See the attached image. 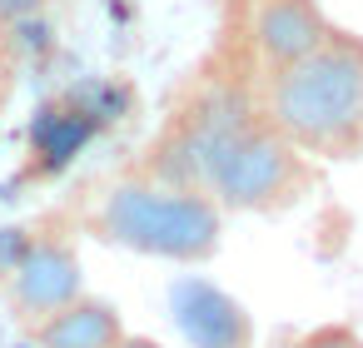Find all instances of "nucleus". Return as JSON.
I'll list each match as a JSON object with an SVG mask.
<instances>
[{
  "instance_id": "obj_1",
  "label": "nucleus",
  "mask_w": 363,
  "mask_h": 348,
  "mask_svg": "<svg viewBox=\"0 0 363 348\" xmlns=\"http://www.w3.org/2000/svg\"><path fill=\"white\" fill-rule=\"evenodd\" d=\"M264 115L308 159L363 155V35L333 26L298 60L264 70Z\"/></svg>"
},
{
  "instance_id": "obj_2",
  "label": "nucleus",
  "mask_w": 363,
  "mask_h": 348,
  "mask_svg": "<svg viewBox=\"0 0 363 348\" xmlns=\"http://www.w3.org/2000/svg\"><path fill=\"white\" fill-rule=\"evenodd\" d=\"M100 244L164 259V264H209L224 244V209L199 184H164L145 174L115 179L85 224Z\"/></svg>"
},
{
  "instance_id": "obj_3",
  "label": "nucleus",
  "mask_w": 363,
  "mask_h": 348,
  "mask_svg": "<svg viewBox=\"0 0 363 348\" xmlns=\"http://www.w3.org/2000/svg\"><path fill=\"white\" fill-rule=\"evenodd\" d=\"M313 184H318V159L294 150L264 110L204 164L199 179V189L224 214H284L303 204Z\"/></svg>"
},
{
  "instance_id": "obj_4",
  "label": "nucleus",
  "mask_w": 363,
  "mask_h": 348,
  "mask_svg": "<svg viewBox=\"0 0 363 348\" xmlns=\"http://www.w3.org/2000/svg\"><path fill=\"white\" fill-rule=\"evenodd\" d=\"M0 279H6V308L21 323V333H30L40 318H50L75 293H85L80 249H75V239L60 224L30 229L26 234V249L16 254V264L0 274Z\"/></svg>"
},
{
  "instance_id": "obj_5",
  "label": "nucleus",
  "mask_w": 363,
  "mask_h": 348,
  "mask_svg": "<svg viewBox=\"0 0 363 348\" xmlns=\"http://www.w3.org/2000/svg\"><path fill=\"white\" fill-rule=\"evenodd\" d=\"M244 26H249L259 70H279L298 60L333 30L318 0H244Z\"/></svg>"
},
{
  "instance_id": "obj_6",
  "label": "nucleus",
  "mask_w": 363,
  "mask_h": 348,
  "mask_svg": "<svg viewBox=\"0 0 363 348\" xmlns=\"http://www.w3.org/2000/svg\"><path fill=\"white\" fill-rule=\"evenodd\" d=\"M169 308H174L184 338H189V348H254L249 308L199 274H184L169 288Z\"/></svg>"
},
{
  "instance_id": "obj_7",
  "label": "nucleus",
  "mask_w": 363,
  "mask_h": 348,
  "mask_svg": "<svg viewBox=\"0 0 363 348\" xmlns=\"http://www.w3.org/2000/svg\"><path fill=\"white\" fill-rule=\"evenodd\" d=\"M26 338L35 348H115L125 338V323H120V308L110 298L75 293L65 308H55L50 318H40Z\"/></svg>"
},
{
  "instance_id": "obj_8",
  "label": "nucleus",
  "mask_w": 363,
  "mask_h": 348,
  "mask_svg": "<svg viewBox=\"0 0 363 348\" xmlns=\"http://www.w3.org/2000/svg\"><path fill=\"white\" fill-rule=\"evenodd\" d=\"M100 105H85V100H55V105H45L40 115H35V125H30V155H35V174H55V169H65L80 150H85V140L100 130Z\"/></svg>"
},
{
  "instance_id": "obj_9",
  "label": "nucleus",
  "mask_w": 363,
  "mask_h": 348,
  "mask_svg": "<svg viewBox=\"0 0 363 348\" xmlns=\"http://www.w3.org/2000/svg\"><path fill=\"white\" fill-rule=\"evenodd\" d=\"M298 343L303 348H363V333L353 323H318V328H298Z\"/></svg>"
},
{
  "instance_id": "obj_10",
  "label": "nucleus",
  "mask_w": 363,
  "mask_h": 348,
  "mask_svg": "<svg viewBox=\"0 0 363 348\" xmlns=\"http://www.w3.org/2000/svg\"><path fill=\"white\" fill-rule=\"evenodd\" d=\"M45 6H50V0H0V30H11V26H26V21H35Z\"/></svg>"
},
{
  "instance_id": "obj_11",
  "label": "nucleus",
  "mask_w": 363,
  "mask_h": 348,
  "mask_svg": "<svg viewBox=\"0 0 363 348\" xmlns=\"http://www.w3.org/2000/svg\"><path fill=\"white\" fill-rule=\"evenodd\" d=\"M6 90H11V45L0 40V105H6Z\"/></svg>"
},
{
  "instance_id": "obj_12",
  "label": "nucleus",
  "mask_w": 363,
  "mask_h": 348,
  "mask_svg": "<svg viewBox=\"0 0 363 348\" xmlns=\"http://www.w3.org/2000/svg\"><path fill=\"white\" fill-rule=\"evenodd\" d=\"M264 348H303V343H298V328H279Z\"/></svg>"
},
{
  "instance_id": "obj_13",
  "label": "nucleus",
  "mask_w": 363,
  "mask_h": 348,
  "mask_svg": "<svg viewBox=\"0 0 363 348\" xmlns=\"http://www.w3.org/2000/svg\"><path fill=\"white\" fill-rule=\"evenodd\" d=\"M115 348H164V343H160V338H145V333H125Z\"/></svg>"
}]
</instances>
